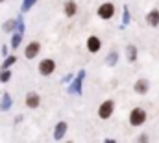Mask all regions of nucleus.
<instances>
[{"instance_id": "2eb2a0df", "label": "nucleus", "mask_w": 159, "mask_h": 143, "mask_svg": "<svg viewBox=\"0 0 159 143\" xmlns=\"http://www.w3.org/2000/svg\"><path fill=\"white\" fill-rule=\"evenodd\" d=\"M126 58H128L129 63H135V62H137L139 52H137V47H135V45H128V47H126Z\"/></svg>"}, {"instance_id": "ddd939ff", "label": "nucleus", "mask_w": 159, "mask_h": 143, "mask_svg": "<svg viewBox=\"0 0 159 143\" xmlns=\"http://www.w3.org/2000/svg\"><path fill=\"white\" fill-rule=\"evenodd\" d=\"M13 106V101H11V95L6 91V93H2V99H0V110L2 111H9Z\"/></svg>"}, {"instance_id": "9d476101", "label": "nucleus", "mask_w": 159, "mask_h": 143, "mask_svg": "<svg viewBox=\"0 0 159 143\" xmlns=\"http://www.w3.org/2000/svg\"><path fill=\"white\" fill-rule=\"evenodd\" d=\"M133 91H135L137 95H146V93L150 91V82H148L146 78H139V80L133 84Z\"/></svg>"}, {"instance_id": "4468645a", "label": "nucleus", "mask_w": 159, "mask_h": 143, "mask_svg": "<svg viewBox=\"0 0 159 143\" xmlns=\"http://www.w3.org/2000/svg\"><path fill=\"white\" fill-rule=\"evenodd\" d=\"M17 24H19V17L17 19H9V21H6L2 24V30L6 34H13V32H17Z\"/></svg>"}, {"instance_id": "4be33fe9", "label": "nucleus", "mask_w": 159, "mask_h": 143, "mask_svg": "<svg viewBox=\"0 0 159 143\" xmlns=\"http://www.w3.org/2000/svg\"><path fill=\"white\" fill-rule=\"evenodd\" d=\"M76 78V74H72V72H69V74H65L63 78H61V84H70L72 80Z\"/></svg>"}, {"instance_id": "1a4fd4ad", "label": "nucleus", "mask_w": 159, "mask_h": 143, "mask_svg": "<svg viewBox=\"0 0 159 143\" xmlns=\"http://www.w3.org/2000/svg\"><path fill=\"white\" fill-rule=\"evenodd\" d=\"M24 104L30 108V110H35V108H39V104H41L39 93H35V91H30V93L24 97Z\"/></svg>"}, {"instance_id": "393cba45", "label": "nucleus", "mask_w": 159, "mask_h": 143, "mask_svg": "<svg viewBox=\"0 0 159 143\" xmlns=\"http://www.w3.org/2000/svg\"><path fill=\"white\" fill-rule=\"evenodd\" d=\"M2 56H4V58H6V56H9V47H7V45H4V47H2Z\"/></svg>"}, {"instance_id": "f03ea898", "label": "nucleus", "mask_w": 159, "mask_h": 143, "mask_svg": "<svg viewBox=\"0 0 159 143\" xmlns=\"http://www.w3.org/2000/svg\"><path fill=\"white\" fill-rule=\"evenodd\" d=\"M115 13H117V7H115L113 2H104V4H100L98 9H96V15H98V19H102V21H111V19L115 17Z\"/></svg>"}, {"instance_id": "39448f33", "label": "nucleus", "mask_w": 159, "mask_h": 143, "mask_svg": "<svg viewBox=\"0 0 159 143\" xmlns=\"http://www.w3.org/2000/svg\"><path fill=\"white\" fill-rule=\"evenodd\" d=\"M37 71H39L41 76H50L52 72L56 71V62H54L52 58H44V60H41Z\"/></svg>"}, {"instance_id": "a211bd4d", "label": "nucleus", "mask_w": 159, "mask_h": 143, "mask_svg": "<svg viewBox=\"0 0 159 143\" xmlns=\"http://www.w3.org/2000/svg\"><path fill=\"white\" fill-rule=\"evenodd\" d=\"M17 63V56L15 54H9V56H6L4 58V62H2V65H0V69H9L11 65H15Z\"/></svg>"}, {"instance_id": "b1692460", "label": "nucleus", "mask_w": 159, "mask_h": 143, "mask_svg": "<svg viewBox=\"0 0 159 143\" xmlns=\"http://www.w3.org/2000/svg\"><path fill=\"white\" fill-rule=\"evenodd\" d=\"M148 140H150L148 134H139V136H137V141H148Z\"/></svg>"}, {"instance_id": "423d86ee", "label": "nucleus", "mask_w": 159, "mask_h": 143, "mask_svg": "<svg viewBox=\"0 0 159 143\" xmlns=\"http://www.w3.org/2000/svg\"><path fill=\"white\" fill-rule=\"evenodd\" d=\"M39 52H41V43L39 41H32V43H28L26 48H24V58H26V60H35V58L39 56Z\"/></svg>"}, {"instance_id": "f3484780", "label": "nucleus", "mask_w": 159, "mask_h": 143, "mask_svg": "<svg viewBox=\"0 0 159 143\" xmlns=\"http://www.w3.org/2000/svg\"><path fill=\"white\" fill-rule=\"evenodd\" d=\"M22 37H24V34H20V32H13V36H11V48L13 50H17L19 47H20V43H22Z\"/></svg>"}, {"instance_id": "20e7f679", "label": "nucleus", "mask_w": 159, "mask_h": 143, "mask_svg": "<svg viewBox=\"0 0 159 143\" xmlns=\"http://www.w3.org/2000/svg\"><path fill=\"white\" fill-rule=\"evenodd\" d=\"M83 78H85V69H81V71L76 74V78H74V80L69 84V87H67V93H69V95H81Z\"/></svg>"}, {"instance_id": "a878e982", "label": "nucleus", "mask_w": 159, "mask_h": 143, "mask_svg": "<svg viewBox=\"0 0 159 143\" xmlns=\"http://www.w3.org/2000/svg\"><path fill=\"white\" fill-rule=\"evenodd\" d=\"M2 2H6V0H0V4H2Z\"/></svg>"}, {"instance_id": "0eeeda50", "label": "nucleus", "mask_w": 159, "mask_h": 143, "mask_svg": "<svg viewBox=\"0 0 159 143\" xmlns=\"http://www.w3.org/2000/svg\"><path fill=\"white\" fill-rule=\"evenodd\" d=\"M85 47H87V50H89L91 54H98L100 48H102V39H100L98 36H89L87 37Z\"/></svg>"}, {"instance_id": "412c9836", "label": "nucleus", "mask_w": 159, "mask_h": 143, "mask_svg": "<svg viewBox=\"0 0 159 143\" xmlns=\"http://www.w3.org/2000/svg\"><path fill=\"white\" fill-rule=\"evenodd\" d=\"M9 80H11V71L9 69H0V82L7 84Z\"/></svg>"}, {"instance_id": "f257e3e1", "label": "nucleus", "mask_w": 159, "mask_h": 143, "mask_svg": "<svg viewBox=\"0 0 159 143\" xmlns=\"http://www.w3.org/2000/svg\"><path fill=\"white\" fill-rule=\"evenodd\" d=\"M146 119H148V113H146L144 108H141V106H135L129 111V115H128V123H129V126H133V128L143 126V125L146 123Z\"/></svg>"}, {"instance_id": "f8f14e48", "label": "nucleus", "mask_w": 159, "mask_h": 143, "mask_svg": "<svg viewBox=\"0 0 159 143\" xmlns=\"http://www.w3.org/2000/svg\"><path fill=\"white\" fill-rule=\"evenodd\" d=\"M146 24L150 28H157L159 26V9H150L146 13Z\"/></svg>"}, {"instance_id": "9b49d317", "label": "nucleus", "mask_w": 159, "mask_h": 143, "mask_svg": "<svg viewBox=\"0 0 159 143\" xmlns=\"http://www.w3.org/2000/svg\"><path fill=\"white\" fill-rule=\"evenodd\" d=\"M63 13H65V17L72 19V17L78 13V4H76L74 0H67V2L63 4Z\"/></svg>"}, {"instance_id": "aec40b11", "label": "nucleus", "mask_w": 159, "mask_h": 143, "mask_svg": "<svg viewBox=\"0 0 159 143\" xmlns=\"http://www.w3.org/2000/svg\"><path fill=\"white\" fill-rule=\"evenodd\" d=\"M35 2H37V0H22V6H20V13H26V11H30V9L35 6Z\"/></svg>"}, {"instance_id": "5701e85b", "label": "nucleus", "mask_w": 159, "mask_h": 143, "mask_svg": "<svg viewBox=\"0 0 159 143\" xmlns=\"http://www.w3.org/2000/svg\"><path fill=\"white\" fill-rule=\"evenodd\" d=\"M17 32H20V34H24V32H26V24H24V21H22V17H19V24H17Z\"/></svg>"}, {"instance_id": "6e6552de", "label": "nucleus", "mask_w": 159, "mask_h": 143, "mask_svg": "<svg viewBox=\"0 0 159 143\" xmlns=\"http://www.w3.org/2000/svg\"><path fill=\"white\" fill-rule=\"evenodd\" d=\"M67 130H69V125H67V121H59V123L54 126V140H56V141H61V140H65V136H67Z\"/></svg>"}, {"instance_id": "6ab92c4d", "label": "nucleus", "mask_w": 159, "mask_h": 143, "mask_svg": "<svg viewBox=\"0 0 159 143\" xmlns=\"http://www.w3.org/2000/svg\"><path fill=\"white\" fill-rule=\"evenodd\" d=\"M117 62H119V52H117V50H111V52L107 54V58H106V63H107L109 67H115Z\"/></svg>"}, {"instance_id": "7ed1b4c3", "label": "nucleus", "mask_w": 159, "mask_h": 143, "mask_svg": "<svg viewBox=\"0 0 159 143\" xmlns=\"http://www.w3.org/2000/svg\"><path fill=\"white\" fill-rule=\"evenodd\" d=\"M113 111H115V101H113V99H107V101H104V102L98 106V117H100L102 121H107V119L113 115Z\"/></svg>"}, {"instance_id": "dca6fc26", "label": "nucleus", "mask_w": 159, "mask_h": 143, "mask_svg": "<svg viewBox=\"0 0 159 143\" xmlns=\"http://www.w3.org/2000/svg\"><path fill=\"white\" fill-rule=\"evenodd\" d=\"M129 22H131V13H129V7L124 6V7H122V24H120V28L129 26Z\"/></svg>"}]
</instances>
